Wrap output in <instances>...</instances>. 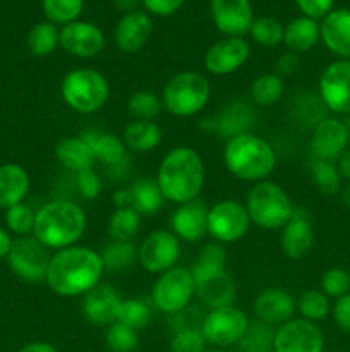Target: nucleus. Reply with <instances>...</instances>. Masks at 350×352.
I'll return each instance as SVG.
<instances>
[{
  "label": "nucleus",
  "instance_id": "nucleus-10",
  "mask_svg": "<svg viewBox=\"0 0 350 352\" xmlns=\"http://www.w3.org/2000/svg\"><path fill=\"white\" fill-rule=\"evenodd\" d=\"M50 260V250L34 236L17 237L16 241H12L7 256L10 270L26 282L45 280Z\"/></svg>",
  "mask_w": 350,
  "mask_h": 352
},
{
  "label": "nucleus",
  "instance_id": "nucleus-61",
  "mask_svg": "<svg viewBox=\"0 0 350 352\" xmlns=\"http://www.w3.org/2000/svg\"><path fill=\"white\" fill-rule=\"evenodd\" d=\"M205 352H225V351H220V349H209L208 351V349H206Z\"/></svg>",
  "mask_w": 350,
  "mask_h": 352
},
{
  "label": "nucleus",
  "instance_id": "nucleus-21",
  "mask_svg": "<svg viewBox=\"0 0 350 352\" xmlns=\"http://www.w3.org/2000/svg\"><path fill=\"white\" fill-rule=\"evenodd\" d=\"M281 251L290 260H304L314 246V227L302 210H295L294 217L283 226L280 234Z\"/></svg>",
  "mask_w": 350,
  "mask_h": 352
},
{
  "label": "nucleus",
  "instance_id": "nucleus-30",
  "mask_svg": "<svg viewBox=\"0 0 350 352\" xmlns=\"http://www.w3.org/2000/svg\"><path fill=\"white\" fill-rule=\"evenodd\" d=\"M319 38H321L319 24L314 19H311V17L302 16L295 17L294 21L287 24L283 34V43L294 54H302V52L311 50L318 43Z\"/></svg>",
  "mask_w": 350,
  "mask_h": 352
},
{
  "label": "nucleus",
  "instance_id": "nucleus-5",
  "mask_svg": "<svg viewBox=\"0 0 350 352\" xmlns=\"http://www.w3.org/2000/svg\"><path fill=\"white\" fill-rule=\"evenodd\" d=\"M246 210L250 223L261 229H283L294 217L295 208L290 196L281 186L271 181H259L250 188L246 199Z\"/></svg>",
  "mask_w": 350,
  "mask_h": 352
},
{
  "label": "nucleus",
  "instance_id": "nucleus-3",
  "mask_svg": "<svg viewBox=\"0 0 350 352\" xmlns=\"http://www.w3.org/2000/svg\"><path fill=\"white\" fill-rule=\"evenodd\" d=\"M86 213L79 205L65 199H55L41 206L34 217L33 236L48 250L75 246L84 236Z\"/></svg>",
  "mask_w": 350,
  "mask_h": 352
},
{
  "label": "nucleus",
  "instance_id": "nucleus-33",
  "mask_svg": "<svg viewBox=\"0 0 350 352\" xmlns=\"http://www.w3.org/2000/svg\"><path fill=\"white\" fill-rule=\"evenodd\" d=\"M141 229V215L134 208H117L110 215L108 236L112 241L132 243Z\"/></svg>",
  "mask_w": 350,
  "mask_h": 352
},
{
  "label": "nucleus",
  "instance_id": "nucleus-22",
  "mask_svg": "<svg viewBox=\"0 0 350 352\" xmlns=\"http://www.w3.org/2000/svg\"><path fill=\"white\" fill-rule=\"evenodd\" d=\"M297 301L283 289H264L253 302V313L256 320L266 325H283L294 318Z\"/></svg>",
  "mask_w": 350,
  "mask_h": 352
},
{
  "label": "nucleus",
  "instance_id": "nucleus-23",
  "mask_svg": "<svg viewBox=\"0 0 350 352\" xmlns=\"http://www.w3.org/2000/svg\"><path fill=\"white\" fill-rule=\"evenodd\" d=\"M151 30H153V24H151L150 16L143 10L124 14L113 33L115 45L126 54H136L148 43Z\"/></svg>",
  "mask_w": 350,
  "mask_h": 352
},
{
  "label": "nucleus",
  "instance_id": "nucleus-2",
  "mask_svg": "<svg viewBox=\"0 0 350 352\" xmlns=\"http://www.w3.org/2000/svg\"><path fill=\"white\" fill-rule=\"evenodd\" d=\"M156 184L167 201L175 205L194 201L205 188V164L201 155L189 146H177L161 160Z\"/></svg>",
  "mask_w": 350,
  "mask_h": 352
},
{
  "label": "nucleus",
  "instance_id": "nucleus-20",
  "mask_svg": "<svg viewBox=\"0 0 350 352\" xmlns=\"http://www.w3.org/2000/svg\"><path fill=\"white\" fill-rule=\"evenodd\" d=\"M208 212L209 208L201 199L184 203L172 213V232L182 241L198 243L208 234Z\"/></svg>",
  "mask_w": 350,
  "mask_h": 352
},
{
  "label": "nucleus",
  "instance_id": "nucleus-17",
  "mask_svg": "<svg viewBox=\"0 0 350 352\" xmlns=\"http://www.w3.org/2000/svg\"><path fill=\"white\" fill-rule=\"evenodd\" d=\"M347 146H349V136H347L343 120L335 119V117H325L312 129L311 150L318 160H338Z\"/></svg>",
  "mask_w": 350,
  "mask_h": 352
},
{
  "label": "nucleus",
  "instance_id": "nucleus-35",
  "mask_svg": "<svg viewBox=\"0 0 350 352\" xmlns=\"http://www.w3.org/2000/svg\"><path fill=\"white\" fill-rule=\"evenodd\" d=\"M137 250L139 248L134 243L112 241L100 251V256H102L105 270L115 274V272L127 270L137 260Z\"/></svg>",
  "mask_w": 350,
  "mask_h": 352
},
{
  "label": "nucleus",
  "instance_id": "nucleus-36",
  "mask_svg": "<svg viewBox=\"0 0 350 352\" xmlns=\"http://www.w3.org/2000/svg\"><path fill=\"white\" fill-rule=\"evenodd\" d=\"M283 79L278 74H261L250 82L249 95L259 107H270L283 96Z\"/></svg>",
  "mask_w": 350,
  "mask_h": 352
},
{
  "label": "nucleus",
  "instance_id": "nucleus-47",
  "mask_svg": "<svg viewBox=\"0 0 350 352\" xmlns=\"http://www.w3.org/2000/svg\"><path fill=\"white\" fill-rule=\"evenodd\" d=\"M206 339L201 329H178L170 340L172 352H205Z\"/></svg>",
  "mask_w": 350,
  "mask_h": 352
},
{
  "label": "nucleus",
  "instance_id": "nucleus-38",
  "mask_svg": "<svg viewBox=\"0 0 350 352\" xmlns=\"http://www.w3.org/2000/svg\"><path fill=\"white\" fill-rule=\"evenodd\" d=\"M297 308L301 311L302 318L312 323L325 320L331 311L328 296L323 291H316V289H309V291H304L299 296Z\"/></svg>",
  "mask_w": 350,
  "mask_h": 352
},
{
  "label": "nucleus",
  "instance_id": "nucleus-9",
  "mask_svg": "<svg viewBox=\"0 0 350 352\" xmlns=\"http://www.w3.org/2000/svg\"><path fill=\"white\" fill-rule=\"evenodd\" d=\"M249 327V318L237 306H222L206 313L201 323V332L206 342L215 347H230L240 342Z\"/></svg>",
  "mask_w": 350,
  "mask_h": 352
},
{
  "label": "nucleus",
  "instance_id": "nucleus-11",
  "mask_svg": "<svg viewBox=\"0 0 350 352\" xmlns=\"http://www.w3.org/2000/svg\"><path fill=\"white\" fill-rule=\"evenodd\" d=\"M250 219L246 205L235 199L215 203L208 212V234L220 244L235 243L249 232Z\"/></svg>",
  "mask_w": 350,
  "mask_h": 352
},
{
  "label": "nucleus",
  "instance_id": "nucleus-15",
  "mask_svg": "<svg viewBox=\"0 0 350 352\" xmlns=\"http://www.w3.org/2000/svg\"><path fill=\"white\" fill-rule=\"evenodd\" d=\"M249 55L250 47L242 36H226L208 48L205 67L213 76L232 74L246 64Z\"/></svg>",
  "mask_w": 350,
  "mask_h": 352
},
{
  "label": "nucleus",
  "instance_id": "nucleus-13",
  "mask_svg": "<svg viewBox=\"0 0 350 352\" xmlns=\"http://www.w3.org/2000/svg\"><path fill=\"white\" fill-rule=\"evenodd\" d=\"M319 98L340 116H350V60L331 62L319 78Z\"/></svg>",
  "mask_w": 350,
  "mask_h": 352
},
{
  "label": "nucleus",
  "instance_id": "nucleus-19",
  "mask_svg": "<svg viewBox=\"0 0 350 352\" xmlns=\"http://www.w3.org/2000/svg\"><path fill=\"white\" fill-rule=\"evenodd\" d=\"M215 26L226 36H242L253 26V7L249 0H211Z\"/></svg>",
  "mask_w": 350,
  "mask_h": 352
},
{
  "label": "nucleus",
  "instance_id": "nucleus-60",
  "mask_svg": "<svg viewBox=\"0 0 350 352\" xmlns=\"http://www.w3.org/2000/svg\"><path fill=\"white\" fill-rule=\"evenodd\" d=\"M343 126H345L347 136H349V143H350V116H345V120H343Z\"/></svg>",
  "mask_w": 350,
  "mask_h": 352
},
{
  "label": "nucleus",
  "instance_id": "nucleus-32",
  "mask_svg": "<svg viewBox=\"0 0 350 352\" xmlns=\"http://www.w3.org/2000/svg\"><path fill=\"white\" fill-rule=\"evenodd\" d=\"M250 122H253V109L249 103L233 102L232 105L225 107V110L216 119V131L230 140L237 134L247 133Z\"/></svg>",
  "mask_w": 350,
  "mask_h": 352
},
{
  "label": "nucleus",
  "instance_id": "nucleus-57",
  "mask_svg": "<svg viewBox=\"0 0 350 352\" xmlns=\"http://www.w3.org/2000/svg\"><path fill=\"white\" fill-rule=\"evenodd\" d=\"M143 3V0H113V6L117 10H122V12L129 14L137 10V7Z\"/></svg>",
  "mask_w": 350,
  "mask_h": 352
},
{
  "label": "nucleus",
  "instance_id": "nucleus-45",
  "mask_svg": "<svg viewBox=\"0 0 350 352\" xmlns=\"http://www.w3.org/2000/svg\"><path fill=\"white\" fill-rule=\"evenodd\" d=\"M105 344L110 352H134L139 346V337L136 330L115 322L106 327Z\"/></svg>",
  "mask_w": 350,
  "mask_h": 352
},
{
  "label": "nucleus",
  "instance_id": "nucleus-42",
  "mask_svg": "<svg viewBox=\"0 0 350 352\" xmlns=\"http://www.w3.org/2000/svg\"><path fill=\"white\" fill-rule=\"evenodd\" d=\"M250 36L261 47H277L283 41L285 28L281 26L280 21L273 17H259L253 21V26L249 30Z\"/></svg>",
  "mask_w": 350,
  "mask_h": 352
},
{
  "label": "nucleus",
  "instance_id": "nucleus-41",
  "mask_svg": "<svg viewBox=\"0 0 350 352\" xmlns=\"http://www.w3.org/2000/svg\"><path fill=\"white\" fill-rule=\"evenodd\" d=\"M311 175L316 188L325 195H336L342 188V175L333 162L314 158L311 165Z\"/></svg>",
  "mask_w": 350,
  "mask_h": 352
},
{
  "label": "nucleus",
  "instance_id": "nucleus-39",
  "mask_svg": "<svg viewBox=\"0 0 350 352\" xmlns=\"http://www.w3.org/2000/svg\"><path fill=\"white\" fill-rule=\"evenodd\" d=\"M127 109L134 120H153L163 110V102L154 91L141 89L130 95Z\"/></svg>",
  "mask_w": 350,
  "mask_h": 352
},
{
  "label": "nucleus",
  "instance_id": "nucleus-29",
  "mask_svg": "<svg viewBox=\"0 0 350 352\" xmlns=\"http://www.w3.org/2000/svg\"><path fill=\"white\" fill-rule=\"evenodd\" d=\"M81 138L89 144L95 158L102 164L117 165L126 158V144H124L122 138H119L117 134L86 131L81 134Z\"/></svg>",
  "mask_w": 350,
  "mask_h": 352
},
{
  "label": "nucleus",
  "instance_id": "nucleus-43",
  "mask_svg": "<svg viewBox=\"0 0 350 352\" xmlns=\"http://www.w3.org/2000/svg\"><path fill=\"white\" fill-rule=\"evenodd\" d=\"M226 270V251L220 243H209L201 250L198 263L192 268V275L215 274Z\"/></svg>",
  "mask_w": 350,
  "mask_h": 352
},
{
  "label": "nucleus",
  "instance_id": "nucleus-27",
  "mask_svg": "<svg viewBox=\"0 0 350 352\" xmlns=\"http://www.w3.org/2000/svg\"><path fill=\"white\" fill-rule=\"evenodd\" d=\"M30 191V175L21 165H0V208L7 210L23 203Z\"/></svg>",
  "mask_w": 350,
  "mask_h": 352
},
{
  "label": "nucleus",
  "instance_id": "nucleus-54",
  "mask_svg": "<svg viewBox=\"0 0 350 352\" xmlns=\"http://www.w3.org/2000/svg\"><path fill=\"white\" fill-rule=\"evenodd\" d=\"M17 352H58L57 349H55L51 344L48 342H31V344H26V346L21 347L19 351Z\"/></svg>",
  "mask_w": 350,
  "mask_h": 352
},
{
  "label": "nucleus",
  "instance_id": "nucleus-48",
  "mask_svg": "<svg viewBox=\"0 0 350 352\" xmlns=\"http://www.w3.org/2000/svg\"><path fill=\"white\" fill-rule=\"evenodd\" d=\"M321 291L328 298H342L350 292V272L343 268H329L321 277Z\"/></svg>",
  "mask_w": 350,
  "mask_h": 352
},
{
  "label": "nucleus",
  "instance_id": "nucleus-44",
  "mask_svg": "<svg viewBox=\"0 0 350 352\" xmlns=\"http://www.w3.org/2000/svg\"><path fill=\"white\" fill-rule=\"evenodd\" d=\"M84 0H43V10L50 23L69 24L78 21Z\"/></svg>",
  "mask_w": 350,
  "mask_h": 352
},
{
  "label": "nucleus",
  "instance_id": "nucleus-37",
  "mask_svg": "<svg viewBox=\"0 0 350 352\" xmlns=\"http://www.w3.org/2000/svg\"><path fill=\"white\" fill-rule=\"evenodd\" d=\"M273 339L275 332L271 325L259 320H249V327L240 339L239 347L242 352H273Z\"/></svg>",
  "mask_w": 350,
  "mask_h": 352
},
{
  "label": "nucleus",
  "instance_id": "nucleus-28",
  "mask_svg": "<svg viewBox=\"0 0 350 352\" xmlns=\"http://www.w3.org/2000/svg\"><path fill=\"white\" fill-rule=\"evenodd\" d=\"M161 140L163 133L153 120H132L122 131V141L126 148L137 153L153 151L161 143Z\"/></svg>",
  "mask_w": 350,
  "mask_h": 352
},
{
  "label": "nucleus",
  "instance_id": "nucleus-12",
  "mask_svg": "<svg viewBox=\"0 0 350 352\" xmlns=\"http://www.w3.org/2000/svg\"><path fill=\"white\" fill-rule=\"evenodd\" d=\"M178 256L180 243L170 230H153L137 250V261L150 274H163L177 267Z\"/></svg>",
  "mask_w": 350,
  "mask_h": 352
},
{
  "label": "nucleus",
  "instance_id": "nucleus-26",
  "mask_svg": "<svg viewBox=\"0 0 350 352\" xmlns=\"http://www.w3.org/2000/svg\"><path fill=\"white\" fill-rule=\"evenodd\" d=\"M55 158L62 167L74 172V174L91 170L96 162L91 148L81 136L62 138L55 144Z\"/></svg>",
  "mask_w": 350,
  "mask_h": 352
},
{
  "label": "nucleus",
  "instance_id": "nucleus-50",
  "mask_svg": "<svg viewBox=\"0 0 350 352\" xmlns=\"http://www.w3.org/2000/svg\"><path fill=\"white\" fill-rule=\"evenodd\" d=\"M295 3L305 17H311L316 21L331 12L335 0H295Z\"/></svg>",
  "mask_w": 350,
  "mask_h": 352
},
{
  "label": "nucleus",
  "instance_id": "nucleus-31",
  "mask_svg": "<svg viewBox=\"0 0 350 352\" xmlns=\"http://www.w3.org/2000/svg\"><path fill=\"white\" fill-rule=\"evenodd\" d=\"M130 208L139 215H154L163 206V195L156 184V179L141 177L129 188Z\"/></svg>",
  "mask_w": 350,
  "mask_h": 352
},
{
  "label": "nucleus",
  "instance_id": "nucleus-7",
  "mask_svg": "<svg viewBox=\"0 0 350 352\" xmlns=\"http://www.w3.org/2000/svg\"><path fill=\"white\" fill-rule=\"evenodd\" d=\"M60 95L74 112L95 113L106 103L110 86L105 76L95 69H74L64 76Z\"/></svg>",
  "mask_w": 350,
  "mask_h": 352
},
{
  "label": "nucleus",
  "instance_id": "nucleus-25",
  "mask_svg": "<svg viewBox=\"0 0 350 352\" xmlns=\"http://www.w3.org/2000/svg\"><path fill=\"white\" fill-rule=\"evenodd\" d=\"M196 296L209 308L230 306L235 299V284L229 272L194 275Z\"/></svg>",
  "mask_w": 350,
  "mask_h": 352
},
{
  "label": "nucleus",
  "instance_id": "nucleus-14",
  "mask_svg": "<svg viewBox=\"0 0 350 352\" xmlns=\"http://www.w3.org/2000/svg\"><path fill=\"white\" fill-rule=\"evenodd\" d=\"M325 337L316 323L292 318L275 332L273 352H323Z\"/></svg>",
  "mask_w": 350,
  "mask_h": 352
},
{
  "label": "nucleus",
  "instance_id": "nucleus-6",
  "mask_svg": "<svg viewBox=\"0 0 350 352\" xmlns=\"http://www.w3.org/2000/svg\"><path fill=\"white\" fill-rule=\"evenodd\" d=\"M211 86L202 74L184 71L172 76L161 93L163 109L175 117H192L209 102Z\"/></svg>",
  "mask_w": 350,
  "mask_h": 352
},
{
  "label": "nucleus",
  "instance_id": "nucleus-18",
  "mask_svg": "<svg viewBox=\"0 0 350 352\" xmlns=\"http://www.w3.org/2000/svg\"><path fill=\"white\" fill-rule=\"evenodd\" d=\"M122 302L119 292L112 284L100 282L86 292L82 299V315L91 325L110 327L117 322V311Z\"/></svg>",
  "mask_w": 350,
  "mask_h": 352
},
{
  "label": "nucleus",
  "instance_id": "nucleus-49",
  "mask_svg": "<svg viewBox=\"0 0 350 352\" xmlns=\"http://www.w3.org/2000/svg\"><path fill=\"white\" fill-rule=\"evenodd\" d=\"M75 181H78L79 192H81L84 198L95 199V198H98L100 192H102V179H100V175L96 174L93 168L91 170L79 172Z\"/></svg>",
  "mask_w": 350,
  "mask_h": 352
},
{
  "label": "nucleus",
  "instance_id": "nucleus-24",
  "mask_svg": "<svg viewBox=\"0 0 350 352\" xmlns=\"http://www.w3.org/2000/svg\"><path fill=\"white\" fill-rule=\"evenodd\" d=\"M323 43L331 54L343 60H350V10L335 9L323 17L319 24Z\"/></svg>",
  "mask_w": 350,
  "mask_h": 352
},
{
  "label": "nucleus",
  "instance_id": "nucleus-34",
  "mask_svg": "<svg viewBox=\"0 0 350 352\" xmlns=\"http://www.w3.org/2000/svg\"><path fill=\"white\" fill-rule=\"evenodd\" d=\"M60 45V31L54 23L43 21L31 28L27 34V48L34 57H47Z\"/></svg>",
  "mask_w": 350,
  "mask_h": 352
},
{
  "label": "nucleus",
  "instance_id": "nucleus-59",
  "mask_svg": "<svg viewBox=\"0 0 350 352\" xmlns=\"http://www.w3.org/2000/svg\"><path fill=\"white\" fill-rule=\"evenodd\" d=\"M342 201L345 205V208L350 212V184L342 191Z\"/></svg>",
  "mask_w": 350,
  "mask_h": 352
},
{
  "label": "nucleus",
  "instance_id": "nucleus-51",
  "mask_svg": "<svg viewBox=\"0 0 350 352\" xmlns=\"http://www.w3.org/2000/svg\"><path fill=\"white\" fill-rule=\"evenodd\" d=\"M331 313L336 327L342 332L350 333V292L336 299L335 305L331 306Z\"/></svg>",
  "mask_w": 350,
  "mask_h": 352
},
{
  "label": "nucleus",
  "instance_id": "nucleus-53",
  "mask_svg": "<svg viewBox=\"0 0 350 352\" xmlns=\"http://www.w3.org/2000/svg\"><path fill=\"white\" fill-rule=\"evenodd\" d=\"M299 67V57L294 52H288V54H283L277 62V71L278 76H290L297 71Z\"/></svg>",
  "mask_w": 350,
  "mask_h": 352
},
{
  "label": "nucleus",
  "instance_id": "nucleus-52",
  "mask_svg": "<svg viewBox=\"0 0 350 352\" xmlns=\"http://www.w3.org/2000/svg\"><path fill=\"white\" fill-rule=\"evenodd\" d=\"M184 2L185 0H143V6L154 16H172L184 6Z\"/></svg>",
  "mask_w": 350,
  "mask_h": 352
},
{
  "label": "nucleus",
  "instance_id": "nucleus-46",
  "mask_svg": "<svg viewBox=\"0 0 350 352\" xmlns=\"http://www.w3.org/2000/svg\"><path fill=\"white\" fill-rule=\"evenodd\" d=\"M34 217L36 213L24 203L10 206L5 210V223L10 232L17 234L19 237L30 236L34 229Z\"/></svg>",
  "mask_w": 350,
  "mask_h": 352
},
{
  "label": "nucleus",
  "instance_id": "nucleus-40",
  "mask_svg": "<svg viewBox=\"0 0 350 352\" xmlns=\"http://www.w3.org/2000/svg\"><path fill=\"white\" fill-rule=\"evenodd\" d=\"M117 322L137 332L151 322L150 306L141 299H122L117 311Z\"/></svg>",
  "mask_w": 350,
  "mask_h": 352
},
{
  "label": "nucleus",
  "instance_id": "nucleus-16",
  "mask_svg": "<svg viewBox=\"0 0 350 352\" xmlns=\"http://www.w3.org/2000/svg\"><path fill=\"white\" fill-rule=\"evenodd\" d=\"M60 47L79 58H91L105 47L103 31L96 24L74 21L60 30Z\"/></svg>",
  "mask_w": 350,
  "mask_h": 352
},
{
  "label": "nucleus",
  "instance_id": "nucleus-1",
  "mask_svg": "<svg viewBox=\"0 0 350 352\" xmlns=\"http://www.w3.org/2000/svg\"><path fill=\"white\" fill-rule=\"evenodd\" d=\"M103 267L98 251L84 246H71L51 254L47 278L51 292L62 298L84 296L102 282Z\"/></svg>",
  "mask_w": 350,
  "mask_h": 352
},
{
  "label": "nucleus",
  "instance_id": "nucleus-55",
  "mask_svg": "<svg viewBox=\"0 0 350 352\" xmlns=\"http://www.w3.org/2000/svg\"><path fill=\"white\" fill-rule=\"evenodd\" d=\"M10 246H12V237H10V234L5 229L0 227V260L9 256Z\"/></svg>",
  "mask_w": 350,
  "mask_h": 352
},
{
  "label": "nucleus",
  "instance_id": "nucleus-4",
  "mask_svg": "<svg viewBox=\"0 0 350 352\" xmlns=\"http://www.w3.org/2000/svg\"><path fill=\"white\" fill-rule=\"evenodd\" d=\"M225 167L237 179L247 182L266 181L277 167L273 146L253 133H242L230 138L223 150Z\"/></svg>",
  "mask_w": 350,
  "mask_h": 352
},
{
  "label": "nucleus",
  "instance_id": "nucleus-58",
  "mask_svg": "<svg viewBox=\"0 0 350 352\" xmlns=\"http://www.w3.org/2000/svg\"><path fill=\"white\" fill-rule=\"evenodd\" d=\"M113 205L117 208H127V206H130L129 189H119V191H115V195H113Z\"/></svg>",
  "mask_w": 350,
  "mask_h": 352
},
{
  "label": "nucleus",
  "instance_id": "nucleus-8",
  "mask_svg": "<svg viewBox=\"0 0 350 352\" xmlns=\"http://www.w3.org/2000/svg\"><path fill=\"white\" fill-rule=\"evenodd\" d=\"M194 296V275L185 267H174L160 274L151 289V302L165 315H178L187 309Z\"/></svg>",
  "mask_w": 350,
  "mask_h": 352
},
{
  "label": "nucleus",
  "instance_id": "nucleus-56",
  "mask_svg": "<svg viewBox=\"0 0 350 352\" xmlns=\"http://www.w3.org/2000/svg\"><path fill=\"white\" fill-rule=\"evenodd\" d=\"M338 172L342 177L350 181V148H347L342 157L338 158Z\"/></svg>",
  "mask_w": 350,
  "mask_h": 352
}]
</instances>
